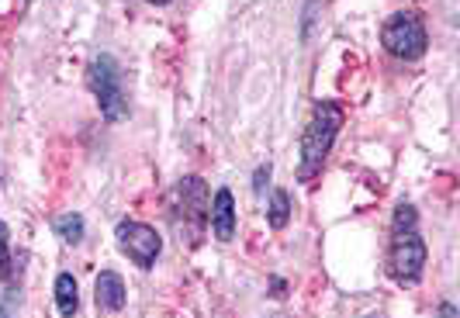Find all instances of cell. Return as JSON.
<instances>
[{"label":"cell","instance_id":"cell-9","mask_svg":"<svg viewBox=\"0 0 460 318\" xmlns=\"http://www.w3.org/2000/svg\"><path fill=\"white\" fill-rule=\"evenodd\" d=\"M56 305H59V315L73 318L76 308H80V297H76V280L69 273H59L56 277Z\"/></svg>","mask_w":460,"mask_h":318},{"label":"cell","instance_id":"cell-8","mask_svg":"<svg viewBox=\"0 0 460 318\" xmlns=\"http://www.w3.org/2000/svg\"><path fill=\"white\" fill-rule=\"evenodd\" d=\"M93 301L97 312H121L125 308V280L115 270H101V277L93 280Z\"/></svg>","mask_w":460,"mask_h":318},{"label":"cell","instance_id":"cell-14","mask_svg":"<svg viewBox=\"0 0 460 318\" xmlns=\"http://www.w3.org/2000/svg\"><path fill=\"white\" fill-rule=\"evenodd\" d=\"M443 318H454V308H450V305H443Z\"/></svg>","mask_w":460,"mask_h":318},{"label":"cell","instance_id":"cell-16","mask_svg":"<svg viewBox=\"0 0 460 318\" xmlns=\"http://www.w3.org/2000/svg\"><path fill=\"white\" fill-rule=\"evenodd\" d=\"M149 4H166V0H149Z\"/></svg>","mask_w":460,"mask_h":318},{"label":"cell","instance_id":"cell-4","mask_svg":"<svg viewBox=\"0 0 460 318\" xmlns=\"http://www.w3.org/2000/svg\"><path fill=\"white\" fill-rule=\"evenodd\" d=\"M87 84H91L97 108L104 114V121H121L128 114V101H125V84H121V69H118L115 56L101 52L87 69Z\"/></svg>","mask_w":460,"mask_h":318},{"label":"cell","instance_id":"cell-12","mask_svg":"<svg viewBox=\"0 0 460 318\" xmlns=\"http://www.w3.org/2000/svg\"><path fill=\"white\" fill-rule=\"evenodd\" d=\"M11 277V232L0 222V280Z\"/></svg>","mask_w":460,"mask_h":318},{"label":"cell","instance_id":"cell-15","mask_svg":"<svg viewBox=\"0 0 460 318\" xmlns=\"http://www.w3.org/2000/svg\"><path fill=\"white\" fill-rule=\"evenodd\" d=\"M0 318H11L7 315V305H0Z\"/></svg>","mask_w":460,"mask_h":318},{"label":"cell","instance_id":"cell-13","mask_svg":"<svg viewBox=\"0 0 460 318\" xmlns=\"http://www.w3.org/2000/svg\"><path fill=\"white\" fill-rule=\"evenodd\" d=\"M270 181V166H260V170H256V177H253V190L256 194H260V190H263V183Z\"/></svg>","mask_w":460,"mask_h":318},{"label":"cell","instance_id":"cell-11","mask_svg":"<svg viewBox=\"0 0 460 318\" xmlns=\"http://www.w3.org/2000/svg\"><path fill=\"white\" fill-rule=\"evenodd\" d=\"M56 235L69 243V246H76V243H84V218L80 215H59L56 218Z\"/></svg>","mask_w":460,"mask_h":318},{"label":"cell","instance_id":"cell-7","mask_svg":"<svg viewBox=\"0 0 460 318\" xmlns=\"http://www.w3.org/2000/svg\"><path fill=\"white\" fill-rule=\"evenodd\" d=\"M208 225H211L218 243H232V235H235V198H232L229 187H222L215 194V201L208 208Z\"/></svg>","mask_w":460,"mask_h":318},{"label":"cell","instance_id":"cell-5","mask_svg":"<svg viewBox=\"0 0 460 318\" xmlns=\"http://www.w3.org/2000/svg\"><path fill=\"white\" fill-rule=\"evenodd\" d=\"M381 46L388 49L394 59H405V63L419 59L426 52V46H429V35H426L422 18L415 11H398V14H392L385 22V28H381Z\"/></svg>","mask_w":460,"mask_h":318},{"label":"cell","instance_id":"cell-17","mask_svg":"<svg viewBox=\"0 0 460 318\" xmlns=\"http://www.w3.org/2000/svg\"><path fill=\"white\" fill-rule=\"evenodd\" d=\"M0 187H4V173H0Z\"/></svg>","mask_w":460,"mask_h":318},{"label":"cell","instance_id":"cell-3","mask_svg":"<svg viewBox=\"0 0 460 318\" xmlns=\"http://www.w3.org/2000/svg\"><path fill=\"white\" fill-rule=\"evenodd\" d=\"M170 218L177 232L184 235V243L198 246L208 228V183L201 177H184L173 187V201H170Z\"/></svg>","mask_w":460,"mask_h":318},{"label":"cell","instance_id":"cell-1","mask_svg":"<svg viewBox=\"0 0 460 318\" xmlns=\"http://www.w3.org/2000/svg\"><path fill=\"white\" fill-rule=\"evenodd\" d=\"M419 215L412 205H398L392 218V243H388V273H392L398 284L412 287L422 280L426 270V243L419 235Z\"/></svg>","mask_w":460,"mask_h":318},{"label":"cell","instance_id":"cell-6","mask_svg":"<svg viewBox=\"0 0 460 318\" xmlns=\"http://www.w3.org/2000/svg\"><path fill=\"white\" fill-rule=\"evenodd\" d=\"M115 239L121 252L136 263L138 270H153V263H156V256L163 250V239L156 228L146 225V222H118Z\"/></svg>","mask_w":460,"mask_h":318},{"label":"cell","instance_id":"cell-10","mask_svg":"<svg viewBox=\"0 0 460 318\" xmlns=\"http://www.w3.org/2000/svg\"><path fill=\"white\" fill-rule=\"evenodd\" d=\"M288 218H291V194L284 190V187H277L274 194H270V211H267V222H270V228H280L288 225Z\"/></svg>","mask_w":460,"mask_h":318},{"label":"cell","instance_id":"cell-2","mask_svg":"<svg viewBox=\"0 0 460 318\" xmlns=\"http://www.w3.org/2000/svg\"><path fill=\"white\" fill-rule=\"evenodd\" d=\"M343 108L332 104V101H319L312 108V118L301 132V163H298V181L312 183L319 173H323L325 159L336 146V136L343 128Z\"/></svg>","mask_w":460,"mask_h":318}]
</instances>
